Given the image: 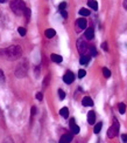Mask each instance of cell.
Here are the masks:
<instances>
[{"mask_svg":"<svg viewBox=\"0 0 127 143\" xmlns=\"http://www.w3.org/2000/svg\"><path fill=\"white\" fill-rule=\"evenodd\" d=\"M22 54V49L20 46H9L7 48L0 49V55L6 58L7 60H16Z\"/></svg>","mask_w":127,"mask_h":143,"instance_id":"cell-1","label":"cell"},{"mask_svg":"<svg viewBox=\"0 0 127 143\" xmlns=\"http://www.w3.org/2000/svg\"><path fill=\"white\" fill-rule=\"evenodd\" d=\"M11 9L16 15H22L26 9V5L22 0H13L11 3Z\"/></svg>","mask_w":127,"mask_h":143,"instance_id":"cell-2","label":"cell"},{"mask_svg":"<svg viewBox=\"0 0 127 143\" xmlns=\"http://www.w3.org/2000/svg\"><path fill=\"white\" fill-rule=\"evenodd\" d=\"M118 133H119V122L117 119H113V124L107 130V136L110 138H113L118 135Z\"/></svg>","mask_w":127,"mask_h":143,"instance_id":"cell-3","label":"cell"},{"mask_svg":"<svg viewBox=\"0 0 127 143\" xmlns=\"http://www.w3.org/2000/svg\"><path fill=\"white\" fill-rule=\"evenodd\" d=\"M89 47L90 46H87L86 41H85V38L78 39V41H77V49H78V52L81 53L82 55H84V54L89 50Z\"/></svg>","mask_w":127,"mask_h":143,"instance_id":"cell-4","label":"cell"},{"mask_svg":"<svg viewBox=\"0 0 127 143\" xmlns=\"http://www.w3.org/2000/svg\"><path fill=\"white\" fill-rule=\"evenodd\" d=\"M15 75L16 77H25L27 75V64L26 62H22L16 67L15 69Z\"/></svg>","mask_w":127,"mask_h":143,"instance_id":"cell-5","label":"cell"},{"mask_svg":"<svg viewBox=\"0 0 127 143\" xmlns=\"http://www.w3.org/2000/svg\"><path fill=\"white\" fill-rule=\"evenodd\" d=\"M74 80H75V75H74V73H72V72H66V73L63 75V81L65 82L66 85L72 83V82H74Z\"/></svg>","mask_w":127,"mask_h":143,"instance_id":"cell-6","label":"cell"},{"mask_svg":"<svg viewBox=\"0 0 127 143\" xmlns=\"http://www.w3.org/2000/svg\"><path fill=\"white\" fill-rule=\"evenodd\" d=\"M70 129H71V132H72V134H78L79 133V127L77 126L75 123V119H71L70 120Z\"/></svg>","mask_w":127,"mask_h":143,"instance_id":"cell-7","label":"cell"},{"mask_svg":"<svg viewBox=\"0 0 127 143\" xmlns=\"http://www.w3.org/2000/svg\"><path fill=\"white\" fill-rule=\"evenodd\" d=\"M82 105L84 106V107H92L93 106V101L91 97L89 96H85L83 97V100H82Z\"/></svg>","mask_w":127,"mask_h":143,"instance_id":"cell-8","label":"cell"},{"mask_svg":"<svg viewBox=\"0 0 127 143\" xmlns=\"http://www.w3.org/2000/svg\"><path fill=\"white\" fill-rule=\"evenodd\" d=\"M95 121H96V114L95 111L91 110L87 113V122L90 123V124H95Z\"/></svg>","mask_w":127,"mask_h":143,"instance_id":"cell-9","label":"cell"},{"mask_svg":"<svg viewBox=\"0 0 127 143\" xmlns=\"http://www.w3.org/2000/svg\"><path fill=\"white\" fill-rule=\"evenodd\" d=\"M93 36H95V31L93 28H87L85 31V39L86 40H92Z\"/></svg>","mask_w":127,"mask_h":143,"instance_id":"cell-10","label":"cell"},{"mask_svg":"<svg viewBox=\"0 0 127 143\" xmlns=\"http://www.w3.org/2000/svg\"><path fill=\"white\" fill-rule=\"evenodd\" d=\"M71 141H72V135L71 134H65L61 137L60 143H70Z\"/></svg>","mask_w":127,"mask_h":143,"instance_id":"cell-11","label":"cell"},{"mask_svg":"<svg viewBox=\"0 0 127 143\" xmlns=\"http://www.w3.org/2000/svg\"><path fill=\"white\" fill-rule=\"evenodd\" d=\"M44 35H46L47 38L48 39H51V38H54V36H55L56 35V32H55V29H52V28H48L46 31V32H44Z\"/></svg>","mask_w":127,"mask_h":143,"instance_id":"cell-12","label":"cell"},{"mask_svg":"<svg viewBox=\"0 0 127 143\" xmlns=\"http://www.w3.org/2000/svg\"><path fill=\"white\" fill-rule=\"evenodd\" d=\"M90 59H91V56H90V55L84 54V55L81 56V59H79V62H81V64H87L90 62Z\"/></svg>","mask_w":127,"mask_h":143,"instance_id":"cell-13","label":"cell"},{"mask_svg":"<svg viewBox=\"0 0 127 143\" xmlns=\"http://www.w3.org/2000/svg\"><path fill=\"white\" fill-rule=\"evenodd\" d=\"M77 26L79 29H85L86 28V20H85V19H78Z\"/></svg>","mask_w":127,"mask_h":143,"instance_id":"cell-14","label":"cell"},{"mask_svg":"<svg viewBox=\"0 0 127 143\" xmlns=\"http://www.w3.org/2000/svg\"><path fill=\"white\" fill-rule=\"evenodd\" d=\"M50 58H51V60L54 62H56V63H61V62L63 61V58H62L61 55H58V54H51Z\"/></svg>","mask_w":127,"mask_h":143,"instance_id":"cell-15","label":"cell"},{"mask_svg":"<svg viewBox=\"0 0 127 143\" xmlns=\"http://www.w3.org/2000/svg\"><path fill=\"white\" fill-rule=\"evenodd\" d=\"M87 6H89L90 8L95 9V11H97V9H98V4H97V1H96V0H87Z\"/></svg>","mask_w":127,"mask_h":143,"instance_id":"cell-16","label":"cell"},{"mask_svg":"<svg viewBox=\"0 0 127 143\" xmlns=\"http://www.w3.org/2000/svg\"><path fill=\"white\" fill-rule=\"evenodd\" d=\"M60 115H61L62 117H64V119H66V117L69 116V109L66 108V107H63V108L60 110Z\"/></svg>","mask_w":127,"mask_h":143,"instance_id":"cell-17","label":"cell"},{"mask_svg":"<svg viewBox=\"0 0 127 143\" xmlns=\"http://www.w3.org/2000/svg\"><path fill=\"white\" fill-rule=\"evenodd\" d=\"M101 127H103V123H101V122H98L97 124H96V126H95V129H93L95 134H99V133H100Z\"/></svg>","mask_w":127,"mask_h":143,"instance_id":"cell-18","label":"cell"},{"mask_svg":"<svg viewBox=\"0 0 127 143\" xmlns=\"http://www.w3.org/2000/svg\"><path fill=\"white\" fill-rule=\"evenodd\" d=\"M89 52H90V56H97V49H96L95 46H90Z\"/></svg>","mask_w":127,"mask_h":143,"instance_id":"cell-19","label":"cell"},{"mask_svg":"<svg viewBox=\"0 0 127 143\" xmlns=\"http://www.w3.org/2000/svg\"><path fill=\"white\" fill-rule=\"evenodd\" d=\"M79 14L83 15V17H89V15H90V11L87 8H81V9H79Z\"/></svg>","mask_w":127,"mask_h":143,"instance_id":"cell-20","label":"cell"},{"mask_svg":"<svg viewBox=\"0 0 127 143\" xmlns=\"http://www.w3.org/2000/svg\"><path fill=\"white\" fill-rule=\"evenodd\" d=\"M125 111H126V106L125 103H119V113L120 114H125Z\"/></svg>","mask_w":127,"mask_h":143,"instance_id":"cell-21","label":"cell"},{"mask_svg":"<svg viewBox=\"0 0 127 143\" xmlns=\"http://www.w3.org/2000/svg\"><path fill=\"white\" fill-rule=\"evenodd\" d=\"M103 74H104V76L106 77V79H108L111 76V72L108 68H103Z\"/></svg>","mask_w":127,"mask_h":143,"instance_id":"cell-22","label":"cell"},{"mask_svg":"<svg viewBox=\"0 0 127 143\" xmlns=\"http://www.w3.org/2000/svg\"><path fill=\"white\" fill-rule=\"evenodd\" d=\"M85 75H86V72H85L84 69H79V70H78V77H79V79H83Z\"/></svg>","mask_w":127,"mask_h":143,"instance_id":"cell-23","label":"cell"},{"mask_svg":"<svg viewBox=\"0 0 127 143\" xmlns=\"http://www.w3.org/2000/svg\"><path fill=\"white\" fill-rule=\"evenodd\" d=\"M17 32H19V34H20L21 36H25V35H26V28L19 27V28H17Z\"/></svg>","mask_w":127,"mask_h":143,"instance_id":"cell-24","label":"cell"},{"mask_svg":"<svg viewBox=\"0 0 127 143\" xmlns=\"http://www.w3.org/2000/svg\"><path fill=\"white\" fill-rule=\"evenodd\" d=\"M58 97H60V100L65 99V93H64L62 89H58Z\"/></svg>","mask_w":127,"mask_h":143,"instance_id":"cell-25","label":"cell"},{"mask_svg":"<svg viewBox=\"0 0 127 143\" xmlns=\"http://www.w3.org/2000/svg\"><path fill=\"white\" fill-rule=\"evenodd\" d=\"M30 14H32L30 9L26 7V9H25V15H26V19H28V20H29V18H30Z\"/></svg>","mask_w":127,"mask_h":143,"instance_id":"cell-26","label":"cell"},{"mask_svg":"<svg viewBox=\"0 0 127 143\" xmlns=\"http://www.w3.org/2000/svg\"><path fill=\"white\" fill-rule=\"evenodd\" d=\"M65 7H66V3H65V1H63V3L60 4V6H58V9H60V11H63V9H65Z\"/></svg>","mask_w":127,"mask_h":143,"instance_id":"cell-27","label":"cell"},{"mask_svg":"<svg viewBox=\"0 0 127 143\" xmlns=\"http://www.w3.org/2000/svg\"><path fill=\"white\" fill-rule=\"evenodd\" d=\"M5 82V75H4V72L0 69V83H4Z\"/></svg>","mask_w":127,"mask_h":143,"instance_id":"cell-28","label":"cell"},{"mask_svg":"<svg viewBox=\"0 0 127 143\" xmlns=\"http://www.w3.org/2000/svg\"><path fill=\"white\" fill-rule=\"evenodd\" d=\"M36 100H39V101H41V100L43 99V95H42V93H36Z\"/></svg>","mask_w":127,"mask_h":143,"instance_id":"cell-29","label":"cell"},{"mask_svg":"<svg viewBox=\"0 0 127 143\" xmlns=\"http://www.w3.org/2000/svg\"><path fill=\"white\" fill-rule=\"evenodd\" d=\"M60 12H61L62 17H63L64 19H66V18H68V13H66V11H65V9H63V11H60Z\"/></svg>","mask_w":127,"mask_h":143,"instance_id":"cell-30","label":"cell"},{"mask_svg":"<svg viewBox=\"0 0 127 143\" xmlns=\"http://www.w3.org/2000/svg\"><path fill=\"white\" fill-rule=\"evenodd\" d=\"M101 48H103L104 50L108 49V48H107V44H106V42H103V44H101Z\"/></svg>","mask_w":127,"mask_h":143,"instance_id":"cell-31","label":"cell"},{"mask_svg":"<svg viewBox=\"0 0 127 143\" xmlns=\"http://www.w3.org/2000/svg\"><path fill=\"white\" fill-rule=\"evenodd\" d=\"M121 140L124 141L125 143H127V134H124V135H122V136H121Z\"/></svg>","mask_w":127,"mask_h":143,"instance_id":"cell-32","label":"cell"},{"mask_svg":"<svg viewBox=\"0 0 127 143\" xmlns=\"http://www.w3.org/2000/svg\"><path fill=\"white\" fill-rule=\"evenodd\" d=\"M36 114V107H32V116Z\"/></svg>","mask_w":127,"mask_h":143,"instance_id":"cell-33","label":"cell"},{"mask_svg":"<svg viewBox=\"0 0 127 143\" xmlns=\"http://www.w3.org/2000/svg\"><path fill=\"white\" fill-rule=\"evenodd\" d=\"M124 7H125V9H127V0L124 1Z\"/></svg>","mask_w":127,"mask_h":143,"instance_id":"cell-34","label":"cell"},{"mask_svg":"<svg viewBox=\"0 0 127 143\" xmlns=\"http://www.w3.org/2000/svg\"><path fill=\"white\" fill-rule=\"evenodd\" d=\"M5 1H6V0H0V4H4Z\"/></svg>","mask_w":127,"mask_h":143,"instance_id":"cell-35","label":"cell"},{"mask_svg":"<svg viewBox=\"0 0 127 143\" xmlns=\"http://www.w3.org/2000/svg\"><path fill=\"white\" fill-rule=\"evenodd\" d=\"M0 115H1V111H0Z\"/></svg>","mask_w":127,"mask_h":143,"instance_id":"cell-36","label":"cell"}]
</instances>
